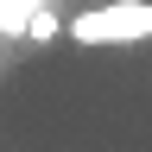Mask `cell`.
<instances>
[{
  "label": "cell",
  "mask_w": 152,
  "mask_h": 152,
  "mask_svg": "<svg viewBox=\"0 0 152 152\" xmlns=\"http://www.w3.org/2000/svg\"><path fill=\"white\" fill-rule=\"evenodd\" d=\"M32 13H45V0H0V32H26Z\"/></svg>",
  "instance_id": "7a4b0ae2"
},
{
  "label": "cell",
  "mask_w": 152,
  "mask_h": 152,
  "mask_svg": "<svg viewBox=\"0 0 152 152\" xmlns=\"http://www.w3.org/2000/svg\"><path fill=\"white\" fill-rule=\"evenodd\" d=\"M70 38L83 45H121V38H152V7L146 0H114V7H95L70 26Z\"/></svg>",
  "instance_id": "6da1fadb"
},
{
  "label": "cell",
  "mask_w": 152,
  "mask_h": 152,
  "mask_svg": "<svg viewBox=\"0 0 152 152\" xmlns=\"http://www.w3.org/2000/svg\"><path fill=\"white\" fill-rule=\"evenodd\" d=\"M51 32H57V19H51V13H32V19H26V38H38V45H45Z\"/></svg>",
  "instance_id": "3957f363"
}]
</instances>
